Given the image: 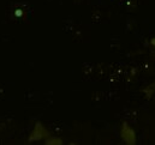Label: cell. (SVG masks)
I'll return each mask as SVG.
<instances>
[{
    "label": "cell",
    "mask_w": 155,
    "mask_h": 145,
    "mask_svg": "<svg viewBox=\"0 0 155 145\" xmlns=\"http://www.w3.org/2000/svg\"><path fill=\"white\" fill-rule=\"evenodd\" d=\"M120 136H121L123 140L127 145L136 144V133H135V131L127 125V122H123V125H121V131H120Z\"/></svg>",
    "instance_id": "6da1fadb"
},
{
    "label": "cell",
    "mask_w": 155,
    "mask_h": 145,
    "mask_svg": "<svg viewBox=\"0 0 155 145\" xmlns=\"http://www.w3.org/2000/svg\"><path fill=\"white\" fill-rule=\"evenodd\" d=\"M47 137H49L48 131L46 130V127L41 124V122H36L35 127L29 137V142H35V140H41V139H46Z\"/></svg>",
    "instance_id": "7a4b0ae2"
},
{
    "label": "cell",
    "mask_w": 155,
    "mask_h": 145,
    "mask_svg": "<svg viewBox=\"0 0 155 145\" xmlns=\"http://www.w3.org/2000/svg\"><path fill=\"white\" fill-rule=\"evenodd\" d=\"M46 145H61L63 144V140L60 139V138H54V137H52V138H48V139H46Z\"/></svg>",
    "instance_id": "3957f363"
},
{
    "label": "cell",
    "mask_w": 155,
    "mask_h": 145,
    "mask_svg": "<svg viewBox=\"0 0 155 145\" xmlns=\"http://www.w3.org/2000/svg\"><path fill=\"white\" fill-rule=\"evenodd\" d=\"M22 14H23V12H22V10H17V11H16V16H17V17H21Z\"/></svg>",
    "instance_id": "277c9868"
},
{
    "label": "cell",
    "mask_w": 155,
    "mask_h": 145,
    "mask_svg": "<svg viewBox=\"0 0 155 145\" xmlns=\"http://www.w3.org/2000/svg\"><path fill=\"white\" fill-rule=\"evenodd\" d=\"M150 43H152V44H153V46L155 47V37H153V38L150 40Z\"/></svg>",
    "instance_id": "5b68a950"
}]
</instances>
